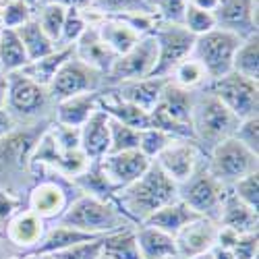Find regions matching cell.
Wrapping results in <instances>:
<instances>
[{"label": "cell", "instance_id": "obj_48", "mask_svg": "<svg viewBox=\"0 0 259 259\" xmlns=\"http://www.w3.org/2000/svg\"><path fill=\"white\" fill-rule=\"evenodd\" d=\"M15 128H17L15 116L7 110V108H0V139L7 137L11 131H15Z\"/></svg>", "mask_w": 259, "mask_h": 259}, {"label": "cell", "instance_id": "obj_10", "mask_svg": "<svg viewBox=\"0 0 259 259\" xmlns=\"http://www.w3.org/2000/svg\"><path fill=\"white\" fill-rule=\"evenodd\" d=\"M156 62H158L156 37L152 33L143 35L128 52L116 56L110 71L104 75V88H114V85H120L126 81L152 77Z\"/></svg>", "mask_w": 259, "mask_h": 259}, {"label": "cell", "instance_id": "obj_43", "mask_svg": "<svg viewBox=\"0 0 259 259\" xmlns=\"http://www.w3.org/2000/svg\"><path fill=\"white\" fill-rule=\"evenodd\" d=\"M152 13L164 23H183L187 0H147Z\"/></svg>", "mask_w": 259, "mask_h": 259}, {"label": "cell", "instance_id": "obj_12", "mask_svg": "<svg viewBox=\"0 0 259 259\" xmlns=\"http://www.w3.org/2000/svg\"><path fill=\"white\" fill-rule=\"evenodd\" d=\"M102 88H104V75L98 73L96 69L88 67V64L81 62L73 54L58 69L52 83L48 85V96H50L52 104H56L67 98H73V96L100 92Z\"/></svg>", "mask_w": 259, "mask_h": 259}, {"label": "cell", "instance_id": "obj_51", "mask_svg": "<svg viewBox=\"0 0 259 259\" xmlns=\"http://www.w3.org/2000/svg\"><path fill=\"white\" fill-rule=\"evenodd\" d=\"M7 94H9V77L0 71V108H7Z\"/></svg>", "mask_w": 259, "mask_h": 259}, {"label": "cell", "instance_id": "obj_35", "mask_svg": "<svg viewBox=\"0 0 259 259\" xmlns=\"http://www.w3.org/2000/svg\"><path fill=\"white\" fill-rule=\"evenodd\" d=\"M64 15L67 9L60 5H37L35 7V21L39 23V27L44 29V33L58 46L60 41V33H62V23H64Z\"/></svg>", "mask_w": 259, "mask_h": 259}, {"label": "cell", "instance_id": "obj_25", "mask_svg": "<svg viewBox=\"0 0 259 259\" xmlns=\"http://www.w3.org/2000/svg\"><path fill=\"white\" fill-rule=\"evenodd\" d=\"M98 96L100 92H94V94H81V96H73L62 102H56L52 106V120L64 126L81 128L83 122L98 110Z\"/></svg>", "mask_w": 259, "mask_h": 259}, {"label": "cell", "instance_id": "obj_6", "mask_svg": "<svg viewBox=\"0 0 259 259\" xmlns=\"http://www.w3.org/2000/svg\"><path fill=\"white\" fill-rule=\"evenodd\" d=\"M226 189L228 187H224L209 175V170L205 166V158H203L195 168V172L183 185H179V199L189 209L201 215V218L218 220Z\"/></svg>", "mask_w": 259, "mask_h": 259}, {"label": "cell", "instance_id": "obj_36", "mask_svg": "<svg viewBox=\"0 0 259 259\" xmlns=\"http://www.w3.org/2000/svg\"><path fill=\"white\" fill-rule=\"evenodd\" d=\"M92 9L100 15H131V13H152L147 0H92Z\"/></svg>", "mask_w": 259, "mask_h": 259}, {"label": "cell", "instance_id": "obj_40", "mask_svg": "<svg viewBox=\"0 0 259 259\" xmlns=\"http://www.w3.org/2000/svg\"><path fill=\"white\" fill-rule=\"evenodd\" d=\"M172 139H177V137H172L164 131H160V128H154V126H149V128H143V131L139 133V152L149 158V160H156L158 154L162 152V149L172 141Z\"/></svg>", "mask_w": 259, "mask_h": 259}, {"label": "cell", "instance_id": "obj_60", "mask_svg": "<svg viewBox=\"0 0 259 259\" xmlns=\"http://www.w3.org/2000/svg\"><path fill=\"white\" fill-rule=\"evenodd\" d=\"M0 27H3V25H0Z\"/></svg>", "mask_w": 259, "mask_h": 259}, {"label": "cell", "instance_id": "obj_47", "mask_svg": "<svg viewBox=\"0 0 259 259\" xmlns=\"http://www.w3.org/2000/svg\"><path fill=\"white\" fill-rule=\"evenodd\" d=\"M230 251H232L234 259H257V255H259V232L241 234Z\"/></svg>", "mask_w": 259, "mask_h": 259}, {"label": "cell", "instance_id": "obj_54", "mask_svg": "<svg viewBox=\"0 0 259 259\" xmlns=\"http://www.w3.org/2000/svg\"><path fill=\"white\" fill-rule=\"evenodd\" d=\"M23 3H25V5H29L31 9H35V7H37V0H23Z\"/></svg>", "mask_w": 259, "mask_h": 259}, {"label": "cell", "instance_id": "obj_33", "mask_svg": "<svg viewBox=\"0 0 259 259\" xmlns=\"http://www.w3.org/2000/svg\"><path fill=\"white\" fill-rule=\"evenodd\" d=\"M232 71L259 81V33H253L241 41L232 58Z\"/></svg>", "mask_w": 259, "mask_h": 259}, {"label": "cell", "instance_id": "obj_52", "mask_svg": "<svg viewBox=\"0 0 259 259\" xmlns=\"http://www.w3.org/2000/svg\"><path fill=\"white\" fill-rule=\"evenodd\" d=\"M211 257L213 259H234L230 249H222V247H213L211 249Z\"/></svg>", "mask_w": 259, "mask_h": 259}, {"label": "cell", "instance_id": "obj_27", "mask_svg": "<svg viewBox=\"0 0 259 259\" xmlns=\"http://www.w3.org/2000/svg\"><path fill=\"white\" fill-rule=\"evenodd\" d=\"M135 241L141 259H168L179 255L175 236H170L154 226H145V224L135 226Z\"/></svg>", "mask_w": 259, "mask_h": 259}, {"label": "cell", "instance_id": "obj_22", "mask_svg": "<svg viewBox=\"0 0 259 259\" xmlns=\"http://www.w3.org/2000/svg\"><path fill=\"white\" fill-rule=\"evenodd\" d=\"M73 54L81 62H85L88 67L96 69L102 75H106L108 71H110V67H112L114 60H116V54L102 41L98 29L94 25H90L88 29H85V33L75 41Z\"/></svg>", "mask_w": 259, "mask_h": 259}, {"label": "cell", "instance_id": "obj_15", "mask_svg": "<svg viewBox=\"0 0 259 259\" xmlns=\"http://www.w3.org/2000/svg\"><path fill=\"white\" fill-rule=\"evenodd\" d=\"M205 158V154L201 152V147L195 141L189 139H172L162 152L158 154V158L154 160L166 177H170L177 185H183L195 168L199 166V162Z\"/></svg>", "mask_w": 259, "mask_h": 259}, {"label": "cell", "instance_id": "obj_11", "mask_svg": "<svg viewBox=\"0 0 259 259\" xmlns=\"http://www.w3.org/2000/svg\"><path fill=\"white\" fill-rule=\"evenodd\" d=\"M152 35L158 44V62L152 77H170L179 62H183L193 52L195 35H193L183 23H164L158 21Z\"/></svg>", "mask_w": 259, "mask_h": 259}, {"label": "cell", "instance_id": "obj_23", "mask_svg": "<svg viewBox=\"0 0 259 259\" xmlns=\"http://www.w3.org/2000/svg\"><path fill=\"white\" fill-rule=\"evenodd\" d=\"M94 27L98 29L102 41L116 56L128 52L143 37L137 29H133L131 25H128L122 17H106V15H102L94 23Z\"/></svg>", "mask_w": 259, "mask_h": 259}, {"label": "cell", "instance_id": "obj_59", "mask_svg": "<svg viewBox=\"0 0 259 259\" xmlns=\"http://www.w3.org/2000/svg\"><path fill=\"white\" fill-rule=\"evenodd\" d=\"M0 31H3V27H0Z\"/></svg>", "mask_w": 259, "mask_h": 259}, {"label": "cell", "instance_id": "obj_39", "mask_svg": "<svg viewBox=\"0 0 259 259\" xmlns=\"http://www.w3.org/2000/svg\"><path fill=\"white\" fill-rule=\"evenodd\" d=\"M33 15H35V9L25 5L23 0H11L9 5L0 9V25L5 29H19L27 21H31Z\"/></svg>", "mask_w": 259, "mask_h": 259}, {"label": "cell", "instance_id": "obj_45", "mask_svg": "<svg viewBox=\"0 0 259 259\" xmlns=\"http://www.w3.org/2000/svg\"><path fill=\"white\" fill-rule=\"evenodd\" d=\"M106 236V234H104ZM88 241V243H79L75 247H69L60 253H54L50 259H102V239Z\"/></svg>", "mask_w": 259, "mask_h": 259}, {"label": "cell", "instance_id": "obj_17", "mask_svg": "<svg viewBox=\"0 0 259 259\" xmlns=\"http://www.w3.org/2000/svg\"><path fill=\"white\" fill-rule=\"evenodd\" d=\"M213 19L218 29L232 31L245 39L257 33V0H220Z\"/></svg>", "mask_w": 259, "mask_h": 259}, {"label": "cell", "instance_id": "obj_34", "mask_svg": "<svg viewBox=\"0 0 259 259\" xmlns=\"http://www.w3.org/2000/svg\"><path fill=\"white\" fill-rule=\"evenodd\" d=\"M168 79L175 85H179V88L189 90V92H199L209 83V77H207L205 69L201 67V62L193 56H187L183 62H179Z\"/></svg>", "mask_w": 259, "mask_h": 259}, {"label": "cell", "instance_id": "obj_30", "mask_svg": "<svg viewBox=\"0 0 259 259\" xmlns=\"http://www.w3.org/2000/svg\"><path fill=\"white\" fill-rule=\"evenodd\" d=\"M29 62L27 52L21 44V39L15 29L0 31V71L3 73H17Z\"/></svg>", "mask_w": 259, "mask_h": 259}, {"label": "cell", "instance_id": "obj_57", "mask_svg": "<svg viewBox=\"0 0 259 259\" xmlns=\"http://www.w3.org/2000/svg\"><path fill=\"white\" fill-rule=\"evenodd\" d=\"M0 259H7V257H5V255H3V253H0Z\"/></svg>", "mask_w": 259, "mask_h": 259}, {"label": "cell", "instance_id": "obj_32", "mask_svg": "<svg viewBox=\"0 0 259 259\" xmlns=\"http://www.w3.org/2000/svg\"><path fill=\"white\" fill-rule=\"evenodd\" d=\"M102 257L104 259H141L137 241H135V228L106 234L102 239Z\"/></svg>", "mask_w": 259, "mask_h": 259}, {"label": "cell", "instance_id": "obj_20", "mask_svg": "<svg viewBox=\"0 0 259 259\" xmlns=\"http://www.w3.org/2000/svg\"><path fill=\"white\" fill-rule=\"evenodd\" d=\"M79 143L90 162H100L110 152V116L98 108L79 128Z\"/></svg>", "mask_w": 259, "mask_h": 259}, {"label": "cell", "instance_id": "obj_1", "mask_svg": "<svg viewBox=\"0 0 259 259\" xmlns=\"http://www.w3.org/2000/svg\"><path fill=\"white\" fill-rule=\"evenodd\" d=\"M177 199H179V185L170 177H166L156 162L149 164L145 175L139 177L133 185L118 191V203L128 222H133L135 226H139L160 207Z\"/></svg>", "mask_w": 259, "mask_h": 259}, {"label": "cell", "instance_id": "obj_8", "mask_svg": "<svg viewBox=\"0 0 259 259\" xmlns=\"http://www.w3.org/2000/svg\"><path fill=\"white\" fill-rule=\"evenodd\" d=\"M241 41L243 37H239L236 33L215 27L195 37L191 56L201 62L209 81L220 79L232 71V58H234L236 48L241 46Z\"/></svg>", "mask_w": 259, "mask_h": 259}, {"label": "cell", "instance_id": "obj_16", "mask_svg": "<svg viewBox=\"0 0 259 259\" xmlns=\"http://www.w3.org/2000/svg\"><path fill=\"white\" fill-rule=\"evenodd\" d=\"M149 164H152V160L145 158L139 149L106 154L100 160V168L104 172V177L116 191H122L124 187L133 185L139 177H143Z\"/></svg>", "mask_w": 259, "mask_h": 259}, {"label": "cell", "instance_id": "obj_53", "mask_svg": "<svg viewBox=\"0 0 259 259\" xmlns=\"http://www.w3.org/2000/svg\"><path fill=\"white\" fill-rule=\"evenodd\" d=\"M189 259H213V257H211V251H207V253H201V255H195V257H189Z\"/></svg>", "mask_w": 259, "mask_h": 259}, {"label": "cell", "instance_id": "obj_46", "mask_svg": "<svg viewBox=\"0 0 259 259\" xmlns=\"http://www.w3.org/2000/svg\"><path fill=\"white\" fill-rule=\"evenodd\" d=\"M21 209H23V201L7 187L0 185V232L5 230V226L13 220V215H17Z\"/></svg>", "mask_w": 259, "mask_h": 259}, {"label": "cell", "instance_id": "obj_14", "mask_svg": "<svg viewBox=\"0 0 259 259\" xmlns=\"http://www.w3.org/2000/svg\"><path fill=\"white\" fill-rule=\"evenodd\" d=\"M50 120L41 122V124H33L23 131H11L7 137L0 139V177H7L9 172H29V160L33 154V147L37 143V139L41 137V133L48 128Z\"/></svg>", "mask_w": 259, "mask_h": 259}, {"label": "cell", "instance_id": "obj_21", "mask_svg": "<svg viewBox=\"0 0 259 259\" xmlns=\"http://www.w3.org/2000/svg\"><path fill=\"white\" fill-rule=\"evenodd\" d=\"M166 83H168L166 77H145V79H135V81L114 85V88H108V90H112L120 100L137 106L139 110L149 114L160 102Z\"/></svg>", "mask_w": 259, "mask_h": 259}, {"label": "cell", "instance_id": "obj_24", "mask_svg": "<svg viewBox=\"0 0 259 259\" xmlns=\"http://www.w3.org/2000/svg\"><path fill=\"white\" fill-rule=\"evenodd\" d=\"M218 222L220 226H226L239 234H249V232H259V211L251 209L249 205H245L241 199L234 197V193L230 191V187L224 193L222 199V207L218 213Z\"/></svg>", "mask_w": 259, "mask_h": 259}, {"label": "cell", "instance_id": "obj_42", "mask_svg": "<svg viewBox=\"0 0 259 259\" xmlns=\"http://www.w3.org/2000/svg\"><path fill=\"white\" fill-rule=\"evenodd\" d=\"M183 25L197 37V35H203V33L215 29V19H213V13H209V11H201L197 7L187 5L185 15H183Z\"/></svg>", "mask_w": 259, "mask_h": 259}, {"label": "cell", "instance_id": "obj_28", "mask_svg": "<svg viewBox=\"0 0 259 259\" xmlns=\"http://www.w3.org/2000/svg\"><path fill=\"white\" fill-rule=\"evenodd\" d=\"M197 218H201V215H197L193 209H189L181 199H177V201L160 207L158 211H154L141 224L154 226V228H158V230H162V232H166L170 236H175L177 232H181L187 224H191L193 220H197Z\"/></svg>", "mask_w": 259, "mask_h": 259}, {"label": "cell", "instance_id": "obj_44", "mask_svg": "<svg viewBox=\"0 0 259 259\" xmlns=\"http://www.w3.org/2000/svg\"><path fill=\"white\" fill-rule=\"evenodd\" d=\"M232 137L239 143H243L247 149H251L253 154L259 156V114L239 120V126H236Z\"/></svg>", "mask_w": 259, "mask_h": 259}, {"label": "cell", "instance_id": "obj_38", "mask_svg": "<svg viewBox=\"0 0 259 259\" xmlns=\"http://www.w3.org/2000/svg\"><path fill=\"white\" fill-rule=\"evenodd\" d=\"M88 27H90V23L83 15V9H67L58 46H75V41L85 33Z\"/></svg>", "mask_w": 259, "mask_h": 259}, {"label": "cell", "instance_id": "obj_58", "mask_svg": "<svg viewBox=\"0 0 259 259\" xmlns=\"http://www.w3.org/2000/svg\"><path fill=\"white\" fill-rule=\"evenodd\" d=\"M37 259H50V257H37Z\"/></svg>", "mask_w": 259, "mask_h": 259}, {"label": "cell", "instance_id": "obj_9", "mask_svg": "<svg viewBox=\"0 0 259 259\" xmlns=\"http://www.w3.org/2000/svg\"><path fill=\"white\" fill-rule=\"evenodd\" d=\"M203 90L218 98L239 120L259 114V81L230 71L220 79H211Z\"/></svg>", "mask_w": 259, "mask_h": 259}, {"label": "cell", "instance_id": "obj_41", "mask_svg": "<svg viewBox=\"0 0 259 259\" xmlns=\"http://www.w3.org/2000/svg\"><path fill=\"white\" fill-rule=\"evenodd\" d=\"M230 191L234 193L236 199H241L245 205L259 211V170L243 177L241 181H236L230 187Z\"/></svg>", "mask_w": 259, "mask_h": 259}, {"label": "cell", "instance_id": "obj_56", "mask_svg": "<svg viewBox=\"0 0 259 259\" xmlns=\"http://www.w3.org/2000/svg\"><path fill=\"white\" fill-rule=\"evenodd\" d=\"M168 259H181V257H179V255H177V257H168Z\"/></svg>", "mask_w": 259, "mask_h": 259}, {"label": "cell", "instance_id": "obj_3", "mask_svg": "<svg viewBox=\"0 0 259 259\" xmlns=\"http://www.w3.org/2000/svg\"><path fill=\"white\" fill-rule=\"evenodd\" d=\"M56 222L96 236L135 228V224L128 222L116 205L90 195H77Z\"/></svg>", "mask_w": 259, "mask_h": 259}, {"label": "cell", "instance_id": "obj_49", "mask_svg": "<svg viewBox=\"0 0 259 259\" xmlns=\"http://www.w3.org/2000/svg\"><path fill=\"white\" fill-rule=\"evenodd\" d=\"M37 5H60L64 9H90L92 0H37Z\"/></svg>", "mask_w": 259, "mask_h": 259}, {"label": "cell", "instance_id": "obj_29", "mask_svg": "<svg viewBox=\"0 0 259 259\" xmlns=\"http://www.w3.org/2000/svg\"><path fill=\"white\" fill-rule=\"evenodd\" d=\"M71 56H73V46H58L54 52L41 56V58H37V60L27 62L25 67L21 69V73H23L25 77H29L31 81L39 83L41 88L48 90V85L52 83V79H54V75L58 73V69H60Z\"/></svg>", "mask_w": 259, "mask_h": 259}, {"label": "cell", "instance_id": "obj_31", "mask_svg": "<svg viewBox=\"0 0 259 259\" xmlns=\"http://www.w3.org/2000/svg\"><path fill=\"white\" fill-rule=\"evenodd\" d=\"M19 39H21V44H23L25 52H27V58L29 62L31 60H37L41 56H46L50 52H54L58 46L54 44V41L44 33V29L39 27V23L35 21V17L31 21H27L25 25H21L19 29H15Z\"/></svg>", "mask_w": 259, "mask_h": 259}, {"label": "cell", "instance_id": "obj_19", "mask_svg": "<svg viewBox=\"0 0 259 259\" xmlns=\"http://www.w3.org/2000/svg\"><path fill=\"white\" fill-rule=\"evenodd\" d=\"M46 230H48V224L41 218H37L33 211L23 207L17 215H13V220L5 226L3 236L13 247L19 249V253H23V251L33 249L41 239H44Z\"/></svg>", "mask_w": 259, "mask_h": 259}, {"label": "cell", "instance_id": "obj_26", "mask_svg": "<svg viewBox=\"0 0 259 259\" xmlns=\"http://www.w3.org/2000/svg\"><path fill=\"white\" fill-rule=\"evenodd\" d=\"M98 108L104 110L110 118L126 124V126H133L137 131H143V128H149V114L139 110L137 106L128 104L124 100H120L112 90L108 88H102L100 90V96H98Z\"/></svg>", "mask_w": 259, "mask_h": 259}, {"label": "cell", "instance_id": "obj_13", "mask_svg": "<svg viewBox=\"0 0 259 259\" xmlns=\"http://www.w3.org/2000/svg\"><path fill=\"white\" fill-rule=\"evenodd\" d=\"M9 94H7V110L19 118H39L44 116L48 106L52 104L48 90L39 83L31 81L21 71L9 73ZM54 106V104H52Z\"/></svg>", "mask_w": 259, "mask_h": 259}, {"label": "cell", "instance_id": "obj_55", "mask_svg": "<svg viewBox=\"0 0 259 259\" xmlns=\"http://www.w3.org/2000/svg\"><path fill=\"white\" fill-rule=\"evenodd\" d=\"M9 3H11V0H0V9H3L5 5H9Z\"/></svg>", "mask_w": 259, "mask_h": 259}, {"label": "cell", "instance_id": "obj_4", "mask_svg": "<svg viewBox=\"0 0 259 259\" xmlns=\"http://www.w3.org/2000/svg\"><path fill=\"white\" fill-rule=\"evenodd\" d=\"M193 102H195V92L183 90L168 79L166 88L160 96V102L149 112V124L177 139L195 141L193 126H191Z\"/></svg>", "mask_w": 259, "mask_h": 259}, {"label": "cell", "instance_id": "obj_37", "mask_svg": "<svg viewBox=\"0 0 259 259\" xmlns=\"http://www.w3.org/2000/svg\"><path fill=\"white\" fill-rule=\"evenodd\" d=\"M139 133L141 131H137V128L126 126V124L110 118V152L108 154L137 149L139 147Z\"/></svg>", "mask_w": 259, "mask_h": 259}, {"label": "cell", "instance_id": "obj_61", "mask_svg": "<svg viewBox=\"0 0 259 259\" xmlns=\"http://www.w3.org/2000/svg\"><path fill=\"white\" fill-rule=\"evenodd\" d=\"M102 259H104V257H102Z\"/></svg>", "mask_w": 259, "mask_h": 259}, {"label": "cell", "instance_id": "obj_50", "mask_svg": "<svg viewBox=\"0 0 259 259\" xmlns=\"http://www.w3.org/2000/svg\"><path fill=\"white\" fill-rule=\"evenodd\" d=\"M187 5L197 7V9H201V11H209V13H213L215 7L220 5V0H187Z\"/></svg>", "mask_w": 259, "mask_h": 259}, {"label": "cell", "instance_id": "obj_5", "mask_svg": "<svg viewBox=\"0 0 259 259\" xmlns=\"http://www.w3.org/2000/svg\"><path fill=\"white\" fill-rule=\"evenodd\" d=\"M205 166L218 183H222L224 187H232L236 181L259 170V156L234 137H228L205 154Z\"/></svg>", "mask_w": 259, "mask_h": 259}, {"label": "cell", "instance_id": "obj_2", "mask_svg": "<svg viewBox=\"0 0 259 259\" xmlns=\"http://www.w3.org/2000/svg\"><path fill=\"white\" fill-rule=\"evenodd\" d=\"M193 135L195 143L201 147V152L207 154L213 145L234 135L239 118H236L228 108L205 90L195 92L193 102V116H191Z\"/></svg>", "mask_w": 259, "mask_h": 259}, {"label": "cell", "instance_id": "obj_7", "mask_svg": "<svg viewBox=\"0 0 259 259\" xmlns=\"http://www.w3.org/2000/svg\"><path fill=\"white\" fill-rule=\"evenodd\" d=\"M33 168V166H31ZM46 168V166H44ZM52 177H41L27 193V209L33 211L37 218H41L46 224L52 220H58L69 207V203L75 199L71 197V191L79 193L75 185L64 179L62 175L54 172L52 168H46Z\"/></svg>", "mask_w": 259, "mask_h": 259}, {"label": "cell", "instance_id": "obj_18", "mask_svg": "<svg viewBox=\"0 0 259 259\" xmlns=\"http://www.w3.org/2000/svg\"><path fill=\"white\" fill-rule=\"evenodd\" d=\"M215 232H218V222L209 218H197L187 224L181 232L175 234L179 257L189 259L211 251L215 245Z\"/></svg>", "mask_w": 259, "mask_h": 259}]
</instances>
